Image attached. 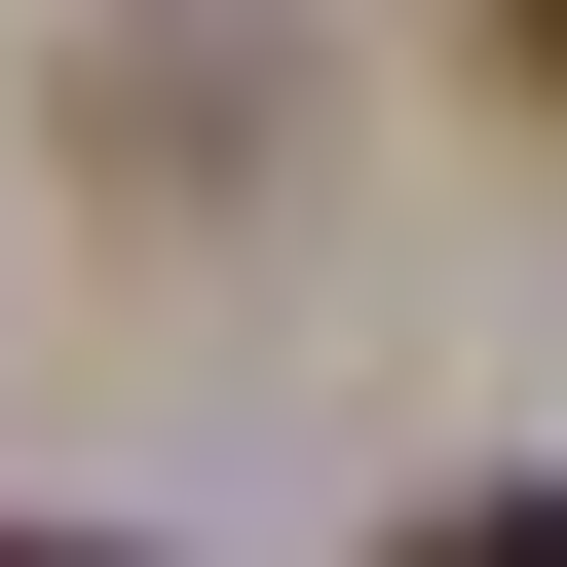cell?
Returning <instances> with one entry per match:
<instances>
[{
    "label": "cell",
    "instance_id": "2",
    "mask_svg": "<svg viewBox=\"0 0 567 567\" xmlns=\"http://www.w3.org/2000/svg\"><path fill=\"white\" fill-rule=\"evenodd\" d=\"M492 76H529V114H567V0H492Z\"/></svg>",
    "mask_w": 567,
    "mask_h": 567
},
{
    "label": "cell",
    "instance_id": "1",
    "mask_svg": "<svg viewBox=\"0 0 567 567\" xmlns=\"http://www.w3.org/2000/svg\"><path fill=\"white\" fill-rule=\"evenodd\" d=\"M416 567H567V492H454V529H416Z\"/></svg>",
    "mask_w": 567,
    "mask_h": 567
},
{
    "label": "cell",
    "instance_id": "3",
    "mask_svg": "<svg viewBox=\"0 0 567 567\" xmlns=\"http://www.w3.org/2000/svg\"><path fill=\"white\" fill-rule=\"evenodd\" d=\"M0 567H152V529H0Z\"/></svg>",
    "mask_w": 567,
    "mask_h": 567
}]
</instances>
